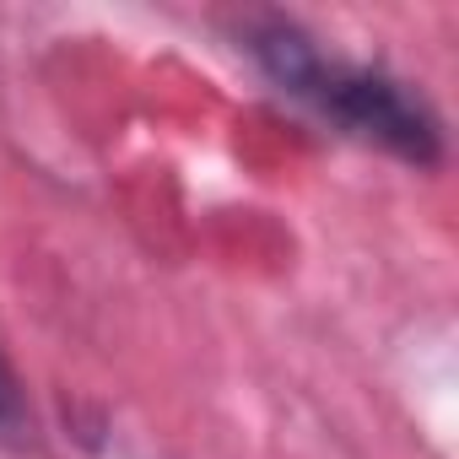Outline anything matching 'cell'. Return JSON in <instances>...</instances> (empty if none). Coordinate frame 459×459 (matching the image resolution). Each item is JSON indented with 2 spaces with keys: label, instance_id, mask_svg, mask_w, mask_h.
Returning <instances> with one entry per match:
<instances>
[{
  "label": "cell",
  "instance_id": "7a4b0ae2",
  "mask_svg": "<svg viewBox=\"0 0 459 459\" xmlns=\"http://www.w3.org/2000/svg\"><path fill=\"white\" fill-rule=\"evenodd\" d=\"M33 432H39V427H33V405H28V394H22L12 362L0 357V448H6V454H22V448L39 443Z\"/></svg>",
  "mask_w": 459,
  "mask_h": 459
},
{
  "label": "cell",
  "instance_id": "6da1fadb",
  "mask_svg": "<svg viewBox=\"0 0 459 459\" xmlns=\"http://www.w3.org/2000/svg\"><path fill=\"white\" fill-rule=\"evenodd\" d=\"M244 49L255 65L292 98L314 103L325 119H335L346 135H362L400 162L437 168L443 157V125L427 108L421 92H411L400 76L378 65H346L330 60L298 22L287 17H249L244 22Z\"/></svg>",
  "mask_w": 459,
  "mask_h": 459
}]
</instances>
